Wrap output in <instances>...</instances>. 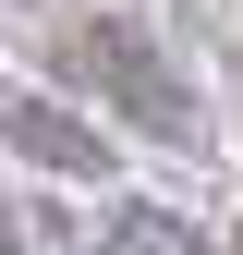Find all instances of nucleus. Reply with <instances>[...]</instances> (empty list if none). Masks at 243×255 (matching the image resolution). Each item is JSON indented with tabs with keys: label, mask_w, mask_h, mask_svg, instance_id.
<instances>
[{
	"label": "nucleus",
	"mask_w": 243,
	"mask_h": 255,
	"mask_svg": "<svg viewBox=\"0 0 243 255\" xmlns=\"http://www.w3.org/2000/svg\"><path fill=\"white\" fill-rule=\"evenodd\" d=\"M61 73H73L85 98L122 122V134H146V146H182V158L207 146V98H195V85L158 61V37H146L134 12H85L73 37H61Z\"/></svg>",
	"instance_id": "nucleus-1"
},
{
	"label": "nucleus",
	"mask_w": 243,
	"mask_h": 255,
	"mask_svg": "<svg viewBox=\"0 0 243 255\" xmlns=\"http://www.w3.org/2000/svg\"><path fill=\"white\" fill-rule=\"evenodd\" d=\"M0 146L37 158V170H61V182H98L110 170V134L85 110H61V98H0Z\"/></svg>",
	"instance_id": "nucleus-2"
},
{
	"label": "nucleus",
	"mask_w": 243,
	"mask_h": 255,
	"mask_svg": "<svg viewBox=\"0 0 243 255\" xmlns=\"http://www.w3.org/2000/svg\"><path fill=\"white\" fill-rule=\"evenodd\" d=\"M98 255H219V243H207L195 219H170V207H110Z\"/></svg>",
	"instance_id": "nucleus-3"
},
{
	"label": "nucleus",
	"mask_w": 243,
	"mask_h": 255,
	"mask_svg": "<svg viewBox=\"0 0 243 255\" xmlns=\"http://www.w3.org/2000/svg\"><path fill=\"white\" fill-rule=\"evenodd\" d=\"M0 255H85V243L61 231V207H24V195H0Z\"/></svg>",
	"instance_id": "nucleus-4"
}]
</instances>
